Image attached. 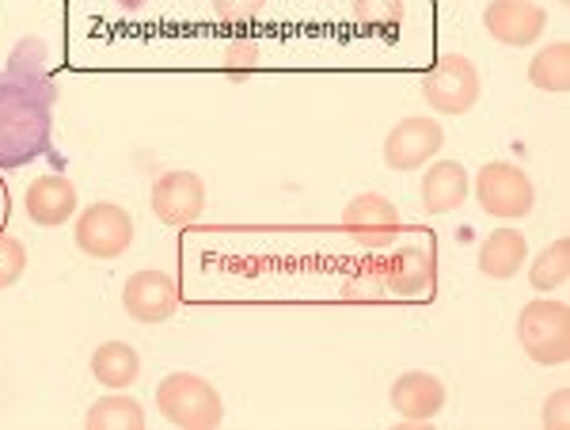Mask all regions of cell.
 <instances>
[{
	"label": "cell",
	"instance_id": "1",
	"mask_svg": "<svg viewBox=\"0 0 570 430\" xmlns=\"http://www.w3.org/2000/svg\"><path fill=\"white\" fill-rule=\"evenodd\" d=\"M53 104L58 88L46 69L8 61L0 72V172H16L50 153Z\"/></svg>",
	"mask_w": 570,
	"mask_h": 430
},
{
	"label": "cell",
	"instance_id": "2",
	"mask_svg": "<svg viewBox=\"0 0 570 430\" xmlns=\"http://www.w3.org/2000/svg\"><path fill=\"white\" fill-rule=\"evenodd\" d=\"M156 408L168 419L171 427H187V430H209L220 427L225 419V400L220 392L209 385L198 373H168V378L156 385Z\"/></svg>",
	"mask_w": 570,
	"mask_h": 430
},
{
	"label": "cell",
	"instance_id": "3",
	"mask_svg": "<svg viewBox=\"0 0 570 430\" xmlns=\"http://www.w3.org/2000/svg\"><path fill=\"white\" fill-rule=\"evenodd\" d=\"M521 351L537 365H563L570 354V309L563 301H529L518 313Z\"/></svg>",
	"mask_w": 570,
	"mask_h": 430
},
{
	"label": "cell",
	"instance_id": "4",
	"mask_svg": "<svg viewBox=\"0 0 570 430\" xmlns=\"http://www.w3.org/2000/svg\"><path fill=\"white\" fill-rule=\"evenodd\" d=\"M472 187H475V198H480L483 214L499 217V222L529 217L532 206H537V187H532L529 172L518 168V164H510V160L483 164Z\"/></svg>",
	"mask_w": 570,
	"mask_h": 430
},
{
	"label": "cell",
	"instance_id": "5",
	"mask_svg": "<svg viewBox=\"0 0 570 430\" xmlns=\"http://www.w3.org/2000/svg\"><path fill=\"white\" fill-rule=\"evenodd\" d=\"M483 96L480 69L464 58V53H441L422 80V99L434 107L438 115H468Z\"/></svg>",
	"mask_w": 570,
	"mask_h": 430
},
{
	"label": "cell",
	"instance_id": "6",
	"mask_svg": "<svg viewBox=\"0 0 570 430\" xmlns=\"http://www.w3.org/2000/svg\"><path fill=\"white\" fill-rule=\"evenodd\" d=\"M72 241L91 260H118L134 244V214L118 203H91L85 214H77Z\"/></svg>",
	"mask_w": 570,
	"mask_h": 430
},
{
	"label": "cell",
	"instance_id": "7",
	"mask_svg": "<svg viewBox=\"0 0 570 430\" xmlns=\"http://www.w3.org/2000/svg\"><path fill=\"white\" fill-rule=\"evenodd\" d=\"M384 286L395 297H430L438 286V248L430 236H411L384 260Z\"/></svg>",
	"mask_w": 570,
	"mask_h": 430
},
{
	"label": "cell",
	"instance_id": "8",
	"mask_svg": "<svg viewBox=\"0 0 570 430\" xmlns=\"http://www.w3.org/2000/svg\"><path fill=\"white\" fill-rule=\"evenodd\" d=\"M156 222L168 228H187L206 214V183L195 172H164L149 190Z\"/></svg>",
	"mask_w": 570,
	"mask_h": 430
},
{
	"label": "cell",
	"instance_id": "9",
	"mask_svg": "<svg viewBox=\"0 0 570 430\" xmlns=\"http://www.w3.org/2000/svg\"><path fill=\"white\" fill-rule=\"evenodd\" d=\"M343 228L362 248L389 252L395 244V236L403 233V222H400V209L384 195H357L343 209Z\"/></svg>",
	"mask_w": 570,
	"mask_h": 430
},
{
	"label": "cell",
	"instance_id": "10",
	"mask_svg": "<svg viewBox=\"0 0 570 430\" xmlns=\"http://www.w3.org/2000/svg\"><path fill=\"white\" fill-rule=\"evenodd\" d=\"M445 145V130L441 123L426 115H411L403 123H395L389 137H384V164L392 172H415L426 160H434Z\"/></svg>",
	"mask_w": 570,
	"mask_h": 430
},
{
	"label": "cell",
	"instance_id": "11",
	"mask_svg": "<svg viewBox=\"0 0 570 430\" xmlns=\"http://www.w3.org/2000/svg\"><path fill=\"white\" fill-rule=\"evenodd\" d=\"M122 309L137 324H164L179 309V286L164 271H137L122 286Z\"/></svg>",
	"mask_w": 570,
	"mask_h": 430
},
{
	"label": "cell",
	"instance_id": "12",
	"mask_svg": "<svg viewBox=\"0 0 570 430\" xmlns=\"http://www.w3.org/2000/svg\"><path fill=\"white\" fill-rule=\"evenodd\" d=\"M483 27L502 46H532L544 35L548 12L537 0H491L483 12Z\"/></svg>",
	"mask_w": 570,
	"mask_h": 430
},
{
	"label": "cell",
	"instance_id": "13",
	"mask_svg": "<svg viewBox=\"0 0 570 430\" xmlns=\"http://www.w3.org/2000/svg\"><path fill=\"white\" fill-rule=\"evenodd\" d=\"M389 400H392L395 416L407 419V423H430V419L441 416L449 392H445V385H441V378H434V373L407 370V373H400V378L392 381Z\"/></svg>",
	"mask_w": 570,
	"mask_h": 430
},
{
	"label": "cell",
	"instance_id": "14",
	"mask_svg": "<svg viewBox=\"0 0 570 430\" xmlns=\"http://www.w3.org/2000/svg\"><path fill=\"white\" fill-rule=\"evenodd\" d=\"M77 183L58 176V172H50V176H39L27 187L23 195V209L27 217H31L35 225L42 228H58L72 222V214H77Z\"/></svg>",
	"mask_w": 570,
	"mask_h": 430
},
{
	"label": "cell",
	"instance_id": "15",
	"mask_svg": "<svg viewBox=\"0 0 570 430\" xmlns=\"http://www.w3.org/2000/svg\"><path fill=\"white\" fill-rule=\"evenodd\" d=\"M468 190H472V176L461 160H438L430 164L426 179H422V206L426 214H453L464 206Z\"/></svg>",
	"mask_w": 570,
	"mask_h": 430
},
{
	"label": "cell",
	"instance_id": "16",
	"mask_svg": "<svg viewBox=\"0 0 570 430\" xmlns=\"http://www.w3.org/2000/svg\"><path fill=\"white\" fill-rule=\"evenodd\" d=\"M529 260V241L518 233V228H494L491 236L480 244V271L487 278L502 282V278H513Z\"/></svg>",
	"mask_w": 570,
	"mask_h": 430
},
{
	"label": "cell",
	"instance_id": "17",
	"mask_svg": "<svg viewBox=\"0 0 570 430\" xmlns=\"http://www.w3.org/2000/svg\"><path fill=\"white\" fill-rule=\"evenodd\" d=\"M91 378L110 392L130 389L134 381L141 378V354L122 340H110L104 346H96V354H91Z\"/></svg>",
	"mask_w": 570,
	"mask_h": 430
},
{
	"label": "cell",
	"instance_id": "18",
	"mask_svg": "<svg viewBox=\"0 0 570 430\" xmlns=\"http://www.w3.org/2000/svg\"><path fill=\"white\" fill-rule=\"evenodd\" d=\"M529 80H532V88L551 91V96H563V91L570 88V46L567 42H548L544 50L532 53Z\"/></svg>",
	"mask_w": 570,
	"mask_h": 430
},
{
	"label": "cell",
	"instance_id": "19",
	"mask_svg": "<svg viewBox=\"0 0 570 430\" xmlns=\"http://www.w3.org/2000/svg\"><path fill=\"white\" fill-rule=\"evenodd\" d=\"M85 427L91 430H141L145 427V408L134 397H99L88 408Z\"/></svg>",
	"mask_w": 570,
	"mask_h": 430
},
{
	"label": "cell",
	"instance_id": "20",
	"mask_svg": "<svg viewBox=\"0 0 570 430\" xmlns=\"http://www.w3.org/2000/svg\"><path fill=\"white\" fill-rule=\"evenodd\" d=\"M567 278H570V241L559 236V241H551L548 248L532 260L529 282H532V290H540V294H551V290L567 286Z\"/></svg>",
	"mask_w": 570,
	"mask_h": 430
},
{
	"label": "cell",
	"instance_id": "21",
	"mask_svg": "<svg viewBox=\"0 0 570 430\" xmlns=\"http://www.w3.org/2000/svg\"><path fill=\"white\" fill-rule=\"evenodd\" d=\"M27 271V244L16 236H0V290L16 286Z\"/></svg>",
	"mask_w": 570,
	"mask_h": 430
},
{
	"label": "cell",
	"instance_id": "22",
	"mask_svg": "<svg viewBox=\"0 0 570 430\" xmlns=\"http://www.w3.org/2000/svg\"><path fill=\"white\" fill-rule=\"evenodd\" d=\"M354 16L370 27H400L403 0H354Z\"/></svg>",
	"mask_w": 570,
	"mask_h": 430
},
{
	"label": "cell",
	"instance_id": "23",
	"mask_svg": "<svg viewBox=\"0 0 570 430\" xmlns=\"http://www.w3.org/2000/svg\"><path fill=\"white\" fill-rule=\"evenodd\" d=\"M544 427H551V430H567L570 427V392L567 389H559V392H551V397H548Z\"/></svg>",
	"mask_w": 570,
	"mask_h": 430
},
{
	"label": "cell",
	"instance_id": "24",
	"mask_svg": "<svg viewBox=\"0 0 570 430\" xmlns=\"http://www.w3.org/2000/svg\"><path fill=\"white\" fill-rule=\"evenodd\" d=\"M266 0H214V12L220 20H247V16H255Z\"/></svg>",
	"mask_w": 570,
	"mask_h": 430
},
{
	"label": "cell",
	"instance_id": "25",
	"mask_svg": "<svg viewBox=\"0 0 570 430\" xmlns=\"http://www.w3.org/2000/svg\"><path fill=\"white\" fill-rule=\"evenodd\" d=\"M563 4H567V0H563Z\"/></svg>",
	"mask_w": 570,
	"mask_h": 430
}]
</instances>
